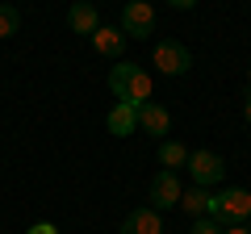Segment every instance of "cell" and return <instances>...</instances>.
I'll return each instance as SVG.
<instances>
[{
  "label": "cell",
  "mask_w": 251,
  "mask_h": 234,
  "mask_svg": "<svg viewBox=\"0 0 251 234\" xmlns=\"http://www.w3.org/2000/svg\"><path fill=\"white\" fill-rule=\"evenodd\" d=\"M109 92H113L117 100H126V105H147V100H151V75L143 71V67L138 63H130V59H126V63H117L113 71H109Z\"/></svg>",
  "instance_id": "cell-1"
},
{
  "label": "cell",
  "mask_w": 251,
  "mask_h": 234,
  "mask_svg": "<svg viewBox=\"0 0 251 234\" xmlns=\"http://www.w3.org/2000/svg\"><path fill=\"white\" fill-rule=\"evenodd\" d=\"M209 217H218L222 226L247 222V217H251V192H247V188H222V192H214Z\"/></svg>",
  "instance_id": "cell-2"
},
{
  "label": "cell",
  "mask_w": 251,
  "mask_h": 234,
  "mask_svg": "<svg viewBox=\"0 0 251 234\" xmlns=\"http://www.w3.org/2000/svg\"><path fill=\"white\" fill-rule=\"evenodd\" d=\"M184 167H188V176H193V184H201V188L226 180V163H222V155H214V151H188Z\"/></svg>",
  "instance_id": "cell-3"
},
{
  "label": "cell",
  "mask_w": 251,
  "mask_h": 234,
  "mask_svg": "<svg viewBox=\"0 0 251 234\" xmlns=\"http://www.w3.org/2000/svg\"><path fill=\"white\" fill-rule=\"evenodd\" d=\"M155 67H159V75H184L193 67V50L176 38H163V42H155Z\"/></svg>",
  "instance_id": "cell-4"
},
{
  "label": "cell",
  "mask_w": 251,
  "mask_h": 234,
  "mask_svg": "<svg viewBox=\"0 0 251 234\" xmlns=\"http://www.w3.org/2000/svg\"><path fill=\"white\" fill-rule=\"evenodd\" d=\"M117 29H122L126 38H151L155 34V9L147 0H130L122 9V25Z\"/></svg>",
  "instance_id": "cell-5"
},
{
  "label": "cell",
  "mask_w": 251,
  "mask_h": 234,
  "mask_svg": "<svg viewBox=\"0 0 251 234\" xmlns=\"http://www.w3.org/2000/svg\"><path fill=\"white\" fill-rule=\"evenodd\" d=\"M180 192H184V188H180L176 171H168V167L155 171V180H151V209H159V213H163V209H176L180 205Z\"/></svg>",
  "instance_id": "cell-6"
},
{
  "label": "cell",
  "mask_w": 251,
  "mask_h": 234,
  "mask_svg": "<svg viewBox=\"0 0 251 234\" xmlns=\"http://www.w3.org/2000/svg\"><path fill=\"white\" fill-rule=\"evenodd\" d=\"M122 234H163L159 209H151V205L130 209V213H126V222H122Z\"/></svg>",
  "instance_id": "cell-7"
},
{
  "label": "cell",
  "mask_w": 251,
  "mask_h": 234,
  "mask_svg": "<svg viewBox=\"0 0 251 234\" xmlns=\"http://www.w3.org/2000/svg\"><path fill=\"white\" fill-rule=\"evenodd\" d=\"M67 25H72L75 34L92 38V34L100 29V13H97V4H92V0H75L72 9H67Z\"/></svg>",
  "instance_id": "cell-8"
},
{
  "label": "cell",
  "mask_w": 251,
  "mask_h": 234,
  "mask_svg": "<svg viewBox=\"0 0 251 234\" xmlns=\"http://www.w3.org/2000/svg\"><path fill=\"white\" fill-rule=\"evenodd\" d=\"M105 126H109V134H113V138H130V134L138 130V109L126 105V100H117V105L109 109Z\"/></svg>",
  "instance_id": "cell-9"
},
{
  "label": "cell",
  "mask_w": 251,
  "mask_h": 234,
  "mask_svg": "<svg viewBox=\"0 0 251 234\" xmlns=\"http://www.w3.org/2000/svg\"><path fill=\"white\" fill-rule=\"evenodd\" d=\"M138 130H143V134H168L172 130V113L163 105H155V100H147V105H138Z\"/></svg>",
  "instance_id": "cell-10"
},
{
  "label": "cell",
  "mask_w": 251,
  "mask_h": 234,
  "mask_svg": "<svg viewBox=\"0 0 251 234\" xmlns=\"http://www.w3.org/2000/svg\"><path fill=\"white\" fill-rule=\"evenodd\" d=\"M92 50L105 54V59H117V54L126 50V34L117 25H100L97 34H92Z\"/></svg>",
  "instance_id": "cell-11"
},
{
  "label": "cell",
  "mask_w": 251,
  "mask_h": 234,
  "mask_svg": "<svg viewBox=\"0 0 251 234\" xmlns=\"http://www.w3.org/2000/svg\"><path fill=\"white\" fill-rule=\"evenodd\" d=\"M209 205H214V192H205L201 184H193V188L180 192V209H184L188 217H209Z\"/></svg>",
  "instance_id": "cell-12"
},
{
  "label": "cell",
  "mask_w": 251,
  "mask_h": 234,
  "mask_svg": "<svg viewBox=\"0 0 251 234\" xmlns=\"http://www.w3.org/2000/svg\"><path fill=\"white\" fill-rule=\"evenodd\" d=\"M184 163H188V146L176 142V138H163L159 142V167L176 171V167H184Z\"/></svg>",
  "instance_id": "cell-13"
},
{
  "label": "cell",
  "mask_w": 251,
  "mask_h": 234,
  "mask_svg": "<svg viewBox=\"0 0 251 234\" xmlns=\"http://www.w3.org/2000/svg\"><path fill=\"white\" fill-rule=\"evenodd\" d=\"M21 29V13L13 4H0V38H13Z\"/></svg>",
  "instance_id": "cell-14"
},
{
  "label": "cell",
  "mask_w": 251,
  "mask_h": 234,
  "mask_svg": "<svg viewBox=\"0 0 251 234\" xmlns=\"http://www.w3.org/2000/svg\"><path fill=\"white\" fill-rule=\"evenodd\" d=\"M193 234H222L218 217H193Z\"/></svg>",
  "instance_id": "cell-15"
},
{
  "label": "cell",
  "mask_w": 251,
  "mask_h": 234,
  "mask_svg": "<svg viewBox=\"0 0 251 234\" xmlns=\"http://www.w3.org/2000/svg\"><path fill=\"white\" fill-rule=\"evenodd\" d=\"M25 234H59V226H54V222H34Z\"/></svg>",
  "instance_id": "cell-16"
},
{
  "label": "cell",
  "mask_w": 251,
  "mask_h": 234,
  "mask_svg": "<svg viewBox=\"0 0 251 234\" xmlns=\"http://www.w3.org/2000/svg\"><path fill=\"white\" fill-rule=\"evenodd\" d=\"M222 234H251V230H247V222H239V226H222Z\"/></svg>",
  "instance_id": "cell-17"
},
{
  "label": "cell",
  "mask_w": 251,
  "mask_h": 234,
  "mask_svg": "<svg viewBox=\"0 0 251 234\" xmlns=\"http://www.w3.org/2000/svg\"><path fill=\"white\" fill-rule=\"evenodd\" d=\"M172 9H193V4H197V0H168Z\"/></svg>",
  "instance_id": "cell-18"
},
{
  "label": "cell",
  "mask_w": 251,
  "mask_h": 234,
  "mask_svg": "<svg viewBox=\"0 0 251 234\" xmlns=\"http://www.w3.org/2000/svg\"><path fill=\"white\" fill-rule=\"evenodd\" d=\"M243 117L251 121V88H247V96H243Z\"/></svg>",
  "instance_id": "cell-19"
},
{
  "label": "cell",
  "mask_w": 251,
  "mask_h": 234,
  "mask_svg": "<svg viewBox=\"0 0 251 234\" xmlns=\"http://www.w3.org/2000/svg\"><path fill=\"white\" fill-rule=\"evenodd\" d=\"M247 80H251V67H247Z\"/></svg>",
  "instance_id": "cell-20"
}]
</instances>
